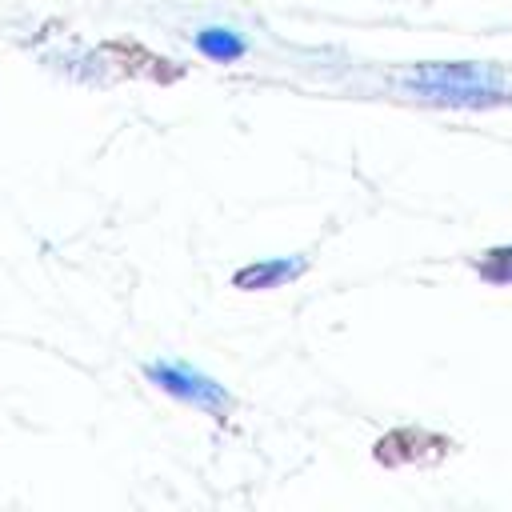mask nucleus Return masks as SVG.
Masks as SVG:
<instances>
[{"label": "nucleus", "instance_id": "obj_1", "mask_svg": "<svg viewBox=\"0 0 512 512\" xmlns=\"http://www.w3.org/2000/svg\"><path fill=\"white\" fill-rule=\"evenodd\" d=\"M416 88L436 92V100H492L500 92V80L476 64H440V68H420L412 76Z\"/></svg>", "mask_w": 512, "mask_h": 512}, {"label": "nucleus", "instance_id": "obj_2", "mask_svg": "<svg viewBox=\"0 0 512 512\" xmlns=\"http://www.w3.org/2000/svg\"><path fill=\"white\" fill-rule=\"evenodd\" d=\"M148 376H152L160 388H168V392H176V396H188V400H196V404H204V408H212V412H224V408H228V396H224L212 380H204L200 372H188V368H180V364H152Z\"/></svg>", "mask_w": 512, "mask_h": 512}, {"label": "nucleus", "instance_id": "obj_3", "mask_svg": "<svg viewBox=\"0 0 512 512\" xmlns=\"http://www.w3.org/2000/svg\"><path fill=\"white\" fill-rule=\"evenodd\" d=\"M196 44H200L208 56H216V60H232V56H240V52H244V44H240L236 36L220 32V28H208V32H200V36H196Z\"/></svg>", "mask_w": 512, "mask_h": 512}, {"label": "nucleus", "instance_id": "obj_4", "mask_svg": "<svg viewBox=\"0 0 512 512\" xmlns=\"http://www.w3.org/2000/svg\"><path fill=\"white\" fill-rule=\"evenodd\" d=\"M296 272V264H288V260H276V264H256V268H244L240 276H236V284H256V288H264V284H272V280H284V276H292Z\"/></svg>", "mask_w": 512, "mask_h": 512}, {"label": "nucleus", "instance_id": "obj_5", "mask_svg": "<svg viewBox=\"0 0 512 512\" xmlns=\"http://www.w3.org/2000/svg\"><path fill=\"white\" fill-rule=\"evenodd\" d=\"M484 276L488 280H512V248L508 252H492L484 260Z\"/></svg>", "mask_w": 512, "mask_h": 512}]
</instances>
